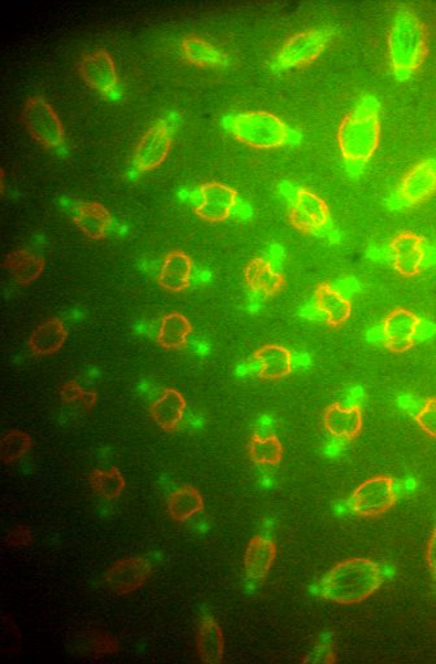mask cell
<instances>
[{
  "mask_svg": "<svg viewBox=\"0 0 436 664\" xmlns=\"http://www.w3.org/2000/svg\"><path fill=\"white\" fill-rule=\"evenodd\" d=\"M381 105L373 95H362L352 113L338 130V144L345 171L357 176L379 149L381 139Z\"/></svg>",
  "mask_w": 436,
  "mask_h": 664,
  "instance_id": "obj_1",
  "label": "cell"
},
{
  "mask_svg": "<svg viewBox=\"0 0 436 664\" xmlns=\"http://www.w3.org/2000/svg\"><path fill=\"white\" fill-rule=\"evenodd\" d=\"M384 582L382 567L368 558H350L332 567L320 582L322 599L357 604L371 597Z\"/></svg>",
  "mask_w": 436,
  "mask_h": 664,
  "instance_id": "obj_2",
  "label": "cell"
},
{
  "mask_svg": "<svg viewBox=\"0 0 436 664\" xmlns=\"http://www.w3.org/2000/svg\"><path fill=\"white\" fill-rule=\"evenodd\" d=\"M428 36L423 21L408 10L396 13L389 35L391 69L398 81H408L424 64Z\"/></svg>",
  "mask_w": 436,
  "mask_h": 664,
  "instance_id": "obj_3",
  "label": "cell"
},
{
  "mask_svg": "<svg viewBox=\"0 0 436 664\" xmlns=\"http://www.w3.org/2000/svg\"><path fill=\"white\" fill-rule=\"evenodd\" d=\"M226 128L241 143L254 149H278L290 142L293 131L279 117L255 110L228 118Z\"/></svg>",
  "mask_w": 436,
  "mask_h": 664,
  "instance_id": "obj_4",
  "label": "cell"
},
{
  "mask_svg": "<svg viewBox=\"0 0 436 664\" xmlns=\"http://www.w3.org/2000/svg\"><path fill=\"white\" fill-rule=\"evenodd\" d=\"M436 334L433 323L421 320L408 309L396 308L384 319L381 338L384 346L394 353H405L416 344L428 341Z\"/></svg>",
  "mask_w": 436,
  "mask_h": 664,
  "instance_id": "obj_5",
  "label": "cell"
},
{
  "mask_svg": "<svg viewBox=\"0 0 436 664\" xmlns=\"http://www.w3.org/2000/svg\"><path fill=\"white\" fill-rule=\"evenodd\" d=\"M389 260L398 275L406 278L416 277L424 270L435 267L436 247L424 236L402 232L390 242Z\"/></svg>",
  "mask_w": 436,
  "mask_h": 664,
  "instance_id": "obj_6",
  "label": "cell"
},
{
  "mask_svg": "<svg viewBox=\"0 0 436 664\" xmlns=\"http://www.w3.org/2000/svg\"><path fill=\"white\" fill-rule=\"evenodd\" d=\"M436 194V157L419 161L398 182L390 197L391 210H411Z\"/></svg>",
  "mask_w": 436,
  "mask_h": 664,
  "instance_id": "obj_7",
  "label": "cell"
},
{
  "mask_svg": "<svg viewBox=\"0 0 436 664\" xmlns=\"http://www.w3.org/2000/svg\"><path fill=\"white\" fill-rule=\"evenodd\" d=\"M29 135L44 149H57L64 142V129L61 118L46 99L35 95L26 100L24 115Z\"/></svg>",
  "mask_w": 436,
  "mask_h": 664,
  "instance_id": "obj_8",
  "label": "cell"
},
{
  "mask_svg": "<svg viewBox=\"0 0 436 664\" xmlns=\"http://www.w3.org/2000/svg\"><path fill=\"white\" fill-rule=\"evenodd\" d=\"M332 36L328 29H312L288 39L276 56L278 69L300 68L313 63L327 49Z\"/></svg>",
  "mask_w": 436,
  "mask_h": 664,
  "instance_id": "obj_9",
  "label": "cell"
},
{
  "mask_svg": "<svg viewBox=\"0 0 436 664\" xmlns=\"http://www.w3.org/2000/svg\"><path fill=\"white\" fill-rule=\"evenodd\" d=\"M394 479L375 476L360 484L351 494V511L361 516H379L396 504Z\"/></svg>",
  "mask_w": 436,
  "mask_h": 664,
  "instance_id": "obj_10",
  "label": "cell"
},
{
  "mask_svg": "<svg viewBox=\"0 0 436 664\" xmlns=\"http://www.w3.org/2000/svg\"><path fill=\"white\" fill-rule=\"evenodd\" d=\"M290 224L305 234L320 232L330 221V210L322 197L307 189H299L290 210Z\"/></svg>",
  "mask_w": 436,
  "mask_h": 664,
  "instance_id": "obj_11",
  "label": "cell"
},
{
  "mask_svg": "<svg viewBox=\"0 0 436 664\" xmlns=\"http://www.w3.org/2000/svg\"><path fill=\"white\" fill-rule=\"evenodd\" d=\"M152 566L145 557L118 559L106 574L107 586L115 595L125 596L136 592L150 579Z\"/></svg>",
  "mask_w": 436,
  "mask_h": 664,
  "instance_id": "obj_12",
  "label": "cell"
},
{
  "mask_svg": "<svg viewBox=\"0 0 436 664\" xmlns=\"http://www.w3.org/2000/svg\"><path fill=\"white\" fill-rule=\"evenodd\" d=\"M199 194L202 203L194 210L195 215L211 224L224 223L231 217L238 197L234 189L219 182L202 184Z\"/></svg>",
  "mask_w": 436,
  "mask_h": 664,
  "instance_id": "obj_13",
  "label": "cell"
},
{
  "mask_svg": "<svg viewBox=\"0 0 436 664\" xmlns=\"http://www.w3.org/2000/svg\"><path fill=\"white\" fill-rule=\"evenodd\" d=\"M172 149V135L164 122H158L142 139L136 150V168L139 172H150L168 158Z\"/></svg>",
  "mask_w": 436,
  "mask_h": 664,
  "instance_id": "obj_14",
  "label": "cell"
},
{
  "mask_svg": "<svg viewBox=\"0 0 436 664\" xmlns=\"http://www.w3.org/2000/svg\"><path fill=\"white\" fill-rule=\"evenodd\" d=\"M78 73L88 86L102 94L113 93L118 84L116 65L106 50L95 51L81 58Z\"/></svg>",
  "mask_w": 436,
  "mask_h": 664,
  "instance_id": "obj_15",
  "label": "cell"
},
{
  "mask_svg": "<svg viewBox=\"0 0 436 664\" xmlns=\"http://www.w3.org/2000/svg\"><path fill=\"white\" fill-rule=\"evenodd\" d=\"M322 422L332 437L354 440L362 430V411L359 405L343 408L341 404H332L323 411Z\"/></svg>",
  "mask_w": 436,
  "mask_h": 664,
  "instance_id": "obj_16",
  "label": "cell"
},
{
  "mask_svg": "<svg viewBox=\"0 0 436 664\" xmlns=\"http://www.w3.org/2000/svg\"><path fill=\"white\" fill-rule=\"evenodd\" d=\"M192 268H194V264L188 254L179 249L172 250L162 263L158 282L162 289L180 293L189 289L191 285Z\"/></svg>",
  "mask_w": 436,
  "mask_h": 664,
  "instance_id": "obj_17",
  "label": "cell"
},
{
  "mask_svg": "<svg viewBox=\"0 0 436 664\" xmlns=\"http://www.w3.org/2000/svg\"><path fill=\"white\" fill-rule=\"evenodd\" d=\"M188 404L184 397L174 388H167L150 407V415L161 430L174 432L179 429Z\"/></svg>",
  "mask_w": 436,
  "mask_h": 664,
  "instance_id": "obj_18",
  "label": "cell"
},
{
  "mask_svg": "<svg viewBox=\"0 0 436 664\" xmlns=\"http://www.w3.org/2000/svg\"><path fill=\"white\" fill-rule=\"evenodd\" d=\"M254 361L258 365L257 375L266 381L283 379L293 372V354L278 344H266L254 353Z\"/></svg>",
  "mask_w": 436,
  "mask_h": 664,
  "instance_id": "obj_19",
  "label": "cell"
},
{
  "mask_svg": "<svg viewBox=\"0 0 436 664\" xmlns=\"http://www.w3.org/2000/svg\"><path fill=\"white\" fill-rule=\"evenodd\" d=\"M245 277L249 289L265 298L275 297L285 289L286 285L283 272L262 257L254 258L247 265Z\"/></svg>",
  "mask_w": 436,
  "mask_h": 664,
  "instance_id": "obj_20",
  "label": "cell"
},
{
  "mask_svg": "<svg viewBox=\"0 0 436 664\" xmlns=\"http://www.w3.org/2000/svg\"><path fill=\"white\" fill-rule=\"evenodd\" d=\"M73 223L87 238L100 240L106 238L109 227L113 225V217L106 206L100 203H79L76 206Z\"/></svg>",
  "mask_w": 436,
  "mask_h": 664,
  "instance_id": "obj_21",
  "label": "cell"
},
{
  "mask_svg": "<svg viewBox=\"0 0 436 664\" xmlns=\"http://www.w3.org/2000/svg\"><path fill=\"white\" fill-rule=\"evenodd\" d=\"M68 329L64 322L57 317L44 321L36 328L31 338H29V349L35 356H50L63 349V345L68 339Z\"/></svg>",
  "mask_w": 436,
  "mask_h": 664,
  "instance_id": "obj_22",
  "label": "cell"
},
{
  "mask_svg": "<svg viewBox=\"0 0 436 664\" xmlns=\"http://www.w3.org/2000/svg\"><path fill=\"white\" fill-rule=\"evenodd\" d=\"M315 300L317 309L327 315L329 326L339 328L349 321L352 312L351 301L331 285L321 283L317 286Z\"/></svg>",
  "mask_w": 436,
  "mask_h": 664,
  "instance_id": "obj_23",
  "label": "cell"
},
{
  "mask_svg": "<svg viewBox=\"0 0 436 664\" xmlns=\"http://www.w3.org/2000/svg\"><path fill=\"white\" fill-rule=\"evenodd\" d=\"M277 557L276 544L263 536L251 538L245 556V570L249 579L262 580L268 577Z\"/></svg>",
  "mask_w": 436,
  "mask_h": 664,
  "instance_id": "obj_24",
  "label": "cell"
},
{
  "mask_svg": "<svg viewBox=\"0 0 436 664\" xmlns=\"http://www.w3.org/2000/svg\"><path fill=\"white\" fill-rule=\"evenodd\" d=\"M199 658L204 663L217 664L224 658L225 641L223 630L214 619L205 617L199 625L196 636Z\"/></svg>",
  "mask_w": 436,
  "mask_h": 664,
  "instance_id": "obj_25",
  "label": "cell"
},
{
  "mask_svg": "<svg viewBox=\"0 0 436 664\" xmlns=\"http://www.w3.org/2000/svg\"><path fill=\"white\" fill-rule=\"evenodd\" d=\"M181 51L189 63L201 68H224L228 63L227 56L202 36H187L181 42Z\"/></svg>",
  "mask_w": 436,
  "mask_h": 664,
  "instance_id": "obj_26",
  "label": "cell"
},
{
  "mask_svg": "<svg viewBox=\"0 0 436 664\" xmlns=\"http://www.w3.org/2000/svg\"><path fill=\"white\" fill-rule=\"evenodd\" d=\"M4 265L14 282L26 286L42 275L44 258L28 249H17L7 255Z\"/></svg>",
  "mask_w": 436,
  "mask_h": 664,
  "instance_id": "obj_27",
  "label": "cell"
},
{
  "mask_svg": "<svg viewBox=\"0 0 436 664\" xmlns=\"http://www.w3.org/2000/svg\"><path fill=\"white\" fill-rule=\"evenodd\" d=\"M192 332V324L188 317L172 312L162 317L158 343L166 350H182L188 344Z\"/></svg>",
  "mask_w": 436,
  "mask_h": 664,
  "instance_id": "obj_28",
  "label": "cell"
},
{
  "mask_svg": "<svg viewBox=\"0 0 436 664\" xmlns=\"http://www.w3.org/2000/svg\"><path fill=\"white\" fill-rule=\"evenodd\" d=\"M204 501L195 486L183 485L168 499V513L176 522H187L198 513L203 512Z\"/></svg>",
  "mask_w": 436,
  "mask_h": 664,
  "instance_id": "obj_29",
  "label": "cell"
},
{
  "mask_svg": "<svg viewBox=\"0 0 436 664\" xmlns=\"http://www.w3.org/2000/svg\"><path fill=\"white\" fill-rule=\"evenodd\" d=\"M249 459L257 464H273L277 467L284 459L283 442L276 437L262 438L257 433L249 440L248 445Z\"/></svg>",
  "mask_w": 436,
  "mask_h": 664,
  "instance_id": "obj_30",
  "label": "cell"
},
{
  "mask_svg": "<svg viewBox=\"0 0 436 664\" xmlns=\"http://www.w3.org/2000/svg\"><path fill=\"white\" fill-rule=\"evenodd\" d=\"M92 489L108 501L117 500L121 496L125 485V479L121 471L117 468L109 470H95L88 478Z\"/></svg>",
  "mask_w": 436,
  "mask_h": 664,
  "instance_id": "obj_31",
  "label": "cell"
},
{
  "mask_svg": "<svg viewBox=\"0 0 436 664\" xmlns=\"http://www.w3.org/2000/svg\"><path fill=\"white\" fill-rule=\"evenodd\" d=\"M33 447V440L24 431L12 430L7 432L0 446V456L6 464L13 463L24 457Z\"/></svg>",
  "mask_w": 436,
  "mask_h": 664,
  "instance_id": "obj_32",
  "label": "cell"
},
{
  "mask_svg": "<svg viewBox=\"0 0 436 664\" xmlns=\"http://www.w3.org/2000/svg\"><path fill=\"white\" fill-rule=\"evenodd\" d=\"M413 418L417 420L421 429L428 437L436 439V397L427 398V400L421 404L415 413H413Z\"/></svg>",
  "mask_w": 436,
  "mask_h": 664,
  "instance_id": "obj_33",
  "label": "cell"
},
{
  "mask_svg": "<svg viewBox=\"0 0 436 664\" xmlns=\"http://www.w3.org/2000/svg\"><path fill=\"white\" fill-rule=\"evenodd\" d=\"M87 644L95 655L116 654L118 652V641L107 632H93Z\"/></svg>",
  "mask_w": 436,
  "mask_h": 664,
  "instance_id": "obj_34",
  "label": "cell"
},
{
  "mask_svg": "<svg viewBox=\"0 0 436 664\" xmlns=\"http://www.w3.org/2000/svg\"><path fill=\"white\" fill-rule=\"evenodd\" d=\"M6 540L13 548H24L33 540L32 531L26 526L13 528Z\"/></svg>",
  "mask_w": 436,
  "mask_h": 664,
  "instance_id": "obj_35",
  "label": "cell"
},
{
  "mask_svg": "<svg viewBox=\"0 0 436 664\" xmlns=\"http://www.w3.org/2000/svg\"><path fill=\"white\" fill-rule=\"evenodd\" d=\"M302 662H305V663H307V662L336 663L337 658H336L334 651H332V647L330 645H327V646H322V647H317L316 651L310 653L308 655V658H306Z\"/></svg>",
  "mask_w": 436,
  "mask_h": 664,
  "instance_id": "obj_36",
  "label": "cell"
},
{
  "mask_svg": "<svg viewBox=\"0 0 436 664\" xmlns=\"http://www.w3.org/2000/svg\"><path fill=\"white\" fill-rule=\"evenodd\" d=\"M85 394V389L78 385L77 382H68L65 383L63 388L61 389L62 400L66 403L78 401L83 398Z\"/></svg>",
  "mask_w": 436,
  "mask_h": 664,
  "instance_id": "obj_37",
  "label": "cell"
},
{
  "mask_svg": "<svg viewBox=\"0 0 436 664\" xmlns=\"http://www.w3.org/2000/svg\"><path fill=\"white\" fill-rule=\"evenodd\" d=\"M426 559L428 568H430L433 577L436 580V527L433 531L430 540H428L427 544Z\"/></svg>",
  "mask_w": 436,
  "mask_h": 664,
  "instance_id": "obj_38",
  "label": "cell"
},
{
  "mask_svg": "<svg viewBox=\"0 0 436 664\" xmlns=\"http://www.w3.org/2000/svg\"><path fill=\"white\" fill-rule=\"evenodd\" d=\"M96 400H98V397H96L95 393H88V390H85V394L79 401L84 403L86 409H91L96 404Z\"/></svg>",
  "mask_w": 436,
  "mask_h": 664,
  "instance_id": "obj_39",
  "label": "cell"
}]
</instances>
